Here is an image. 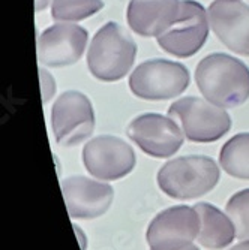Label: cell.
Masks as SVG:
<instances>
[{
    "instance_id": "obj_2",
    "label": "cell",
    "mask_w": 249,
    "mask_h": 250,
    "mask_svg": "<svg viewBox=\"0 0 249 250\" xmlns=\"http://www.w3.org/2000/svg\"><path fill=\"white\" fill-rule=\"evenodd\" d=\"M137 43L132 36L114 21L104 24L93 36L87 53V67L99 81L122 80L134 64Z\"/></svg>"
},
{
    "instance_id": "obj_22",
    "label": "cell",
    "mask_w": 249,
    "mask_h": 250,
    "mask_svg": "<svg viewBox=\"0 0 249 250\" xmlns=\"http://www.w3.org/2000/svg\"><path fill=\"white\" fill-rule=\"evenodd\" d=\"M182 250H198V247H197L195 244H189L188 247H185V249H182Z\"/></svg>"
},
{
    "instance_id": "obj_16",
    "label": "cell",
    "mask_w": 249,
    "mask_h": 250,
    "mask_svg": "<svg viewBox=\"0 0 249 250\" xmlns=\"http://www.w3.org/2000/svg\"><path fill=\"white\" fill-rule=\"evenodd\" d=\"M219 164L228 175L249 180V132L237 133L224 144Z\"/></svg>"
},
{
    "instance_id": "obj_6",
    "label": "cell",
    "mask_w": 249,
    "mask_h": 250,
    "mask_svg": "<svg viewBox=\"0 0 249 250\" xmlns=\"http://www.w3.org/2000/svg\"><path fill=\"white\" fill-rule=\"evenodd\" d=\"M207 35L209 21L204 6L195 0H180L176 21L156 39L158 45L165 53L179 59H186L203 48Z\"/></svg>"
},
{
    "instance_id": "obj_11",
    "label": "cell",
    "mask_w": 249,
    "mask_h": 250,
    "mask_svg": "<svg viewBox=\"0 0 249 250\" xmlns=\"http://www.w3.org/2000/svg\"><path fill=\"white\" fill-rule=\"evenodd\" d=\"M207 15L212 30L225 47L249 57V5L240 0H215Z\"/></svg>"
},
{
    "instance_id": "obj_21",
    "label": "cell",
    "mask_w": 249,
    "mask_h": 250,
    "mask_svg": "<svg viewBox=\"0 0 249 250\" xmlns=\"http://www.w3.org/2000/svg\"><path fill=\"white\" fill-rule=\"evenodd\" d=\"M230 250H249V240H242L239 244L233 246Z\"/></svg>"
},
{
    "instance_id": "obj_15",
    "label": "cell",
    "mask_w": 249,
    "mask_h": 250,
    "mask_svg": "<svg viewBox=\"0 0 249 250\" xmlns=\"http://www.w3.org/2000/svg\"><path fill=\"white\" fill-rule=\"evenodd\" d=\"M194 208L201 220L198 243L203 247L218 250L233 243L236 237V228L228 216H225L219 208L207 202L197 204Z\"/></svg>"
},
{
    "instance_id": "obj_20",
    "label": "cell",
    "mask_w": 249,
    "mask_h": 250,
    "mask_svg": "<svg viewBox=\"0 0 249 250\" xmlns=\"http://www.w3.org/2000/svg\"><path fill=\"white\" fill-rule=\"evenodd\" d=\"M50 3H51V0H35V11L36 12L44 11Z\"/></svg>"
},
{
    "instance_id": "obj_5",
    "label": "cell",
    "mask_w": 249,
    "mask_h": 250,
    "mask_svg": "<svg viewBox=\"0 0 249 250\" xmlns=\"http://www.w3.org/2000/svg\"><path fill=\"white\" fill-rule=\"evenodd\" d=\"M168 116L180 123L185 136L192 143L218 141L231 127L227 111L201 98L191 96L173 102Z\"/></svg>"
},
{
    "instance_id": "obj_18",
    "label": "cell",
    "mask_w": 249,
    "mask_h": 250,
    "mask_svg": "<svg viewBox=\"0 0 249 250\" xmlns=\"http://www.w3.org/2000/svg\"><path fill=\"white\" fill-rule=\"evenodd\" d=\"M225 210L234 223L236 237L239 240H249V189L233 195L228 199Z\"/></svg>"
},
{
    "instance_id": "obj_10",
    "label": "cell",
    "mask_w": 249,
    "mask_h": 250,
    "mask_svg": "<svg viewBox=\"0 0 249 250\" xmlns=\"http://www.w3.org/2000/svg\"><path fill=\"white\" fill-rule=\"evenodd\" d=\"M132 143L152 157H170L183 144V130L171 117L161 114H141L135 117L126 129Z\"/></svg>"
},
{
    "instance_id": "obj_19",
    "label": "cell",
    "mask_w": 249,
    "mask_h": 250,
    "mask_svg": "<svg viewBox=\"0 0 249 250\" xmlns=\"http://www.w3.org/2000/svg\"><path fill=\"white\" fill-rule=\"evenodd\" d=\"M39 78H41L42 99L45 104H47L56 93V83H54V78L48 74V71H45V69L39 71Z\"/></svg>"
},
{
    "instance_id": "obj_1",
    "label": "cell",
    "mask_w": 249,
    "mask_h": 250,
    "mask_svg": "<svg viewBox=\"0 0 249 250\" xmlns=\"http://www.w3.org/2000/svg\"><path fill=\"white\" fill-rule=\"evenodd\" d=\"M195 83L201 95L221 108H236L249 99V67L228 54L206 56L195 69Z\"/></svg>"
},
{
    "instance_id": "obj_8",
    "label": "cell",
    "mask_w": 249,
    "mask_h": 250,
    "mask_svg": "<svg viewBox=\"0 0 249 250\" xmlns=\"http://www.w3.org/2000/svg\"><path fill=\"white\" fill-rule=\"evenodd\" d=\"M201 220L194 207L177 206L156 214L146 240L152 250H182L200 235Z\"/></svg>"
},
{
    "instance_id": "obj_13",
    "label": "cell",
    "mask_w": 249,
    "mask_h": 250,
    "mask_svg": "<svg viewBox=\"0 0 249 250\" xmlns=\"http://www.w3.org/2000/svg\"><path fill=\"white\" fill-rule=\"evenodd\" d=\"M62 192L68 213L72 219H96L111 206L114 192L102 181L83 175L68 177L62 181Z\"/></svg>"
},
{
    "instance_id": "obj_14",
    "label": "cell",
    "mask_w": 249,
    "mask_h": 250,
    "mask_svg": "<svg viewBox=\"0 0 249 250\" xmlns=\"http://www.w3.org/2000/svg\"><path fill=\"white\" fill-rule=\"evenodd\" d=\"M180 0H131L126 11L128 24L140 36H159L176 21Z\"/></svg>"
},
{
    "instance_id": "obj_3",
    "label": "cell",
    "mask_w": 249,
    "mask_h": 250,
    "mask_svg": "<svg viewBox=\"0 0 249 250\" xmlns=\"http://www.w3.org/2000/svg\"><path fill=\"white\" fill-rule=\"evenodd\" d=\"M219 168L207 156H183L167 162L158 172V186L173 199L188 201L210 192L219 180Z\"/></svg>"
},
{
    "instance_id": "obj_7",
    "label": "cell",
    "mask_w": 249,
    "mask_h": 250,
    "mask_svg": "<svg viewBox=\"0 0 249 250\" xmlns=\"http://www.w3.org/2000/svg\"><path fill=\"white\" fill-rule=\"evenodd\" d=\"M54 138L62 147L84 143L95 129V112L90 99L77 90L62 93L51 109Z\"/></svg>"
},
{
    "instance_id": "obj_17",
    "label": "cell",
    "mask_w": 249,
    "mask_h": 250,
    "mask_svg": "<svg viewBox=\"0 0 249 250\" xmlns=\"http://www.w3.org/2000/svg\"><path fill=\"white\" fill-rule=\"evenodd\" d=\"M102 8V0H53L51 17L56 21H81Z\"/></svg>"
},
{
    "instance_id": "obj_9",
    "label": "cell",
    "mask_w": 249,
    "mask_h": 250,
    "mask_svg": "<svg viewBox=\"0 0 249 250\" xmlns=\"http://www.w3.org/2000/svg\"><path fill=\"white\" fill-rule=\"evenodd\" d=\"M83 162L89 174L99 180H119L134 169L135 153L117 136L101 135L84 146Z\"/></svg>"
},
{
    "instance_id": "obj_12",
    "label": "cell",
    "mask_w": 249,
    "mask_h": 250,
    "mask_svg": "<svg viewBox=\"0 0 249 250\" xmlns=\"http://www.w3.org/2000/svg\"><path fill=\"white\" fill-rule=\"evenodd\" d=\"M87 45V30L77 24H54L38 38L39 63L63 67L77 63Z\"/></svg>"
},
{
    "instance_id": "obj_4",
    "label": "cell",
    "mask_w": 249,
    "mask_h": 250,
    "mask_svg": "<svg viewBox=\"0 0 249 250\" xmlns=\"http://www.w3.org/2000/svg\"><path fill=\"white\" fill-rule=\"evenodd\" d=\"M189 87V72L182 63L152 59L134 69L131 92L144 101H167L180 96Z\"/></svg>"
}]
</instances>
